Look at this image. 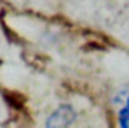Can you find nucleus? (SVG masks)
<instances>
[{
  "label": "nucleus",
  "mask_w": 129,
  "mask_h": 128,
  "mask_svg": "<svg viewBox=\"0 0 129 128\" xmlns=\"http://www.w3.org/2000/svg\"><path fill=\"white\" fill-rule=\"evenodd\" d=\"M118 128H129V97L118 111Z\"/></svg>",
  "instance_id": "obj_2"
},
{
  "label": "nucleus",
  "mask_w": 129,
  "mask_h": 128,
  "mask_svg": "<svg viewBox=\"0 0 129 128\" xmlns=\"http://www.w3.org/2000/svg\"><path fill=\"white\" fill-rule=\"evenodd\" d=\"M76 117H77V112L74 111L73 106L61 104L47 117L44 128H69L74 123Z\"/></svg>",
  "instance_id": "obj_1"
}]
</instances>
